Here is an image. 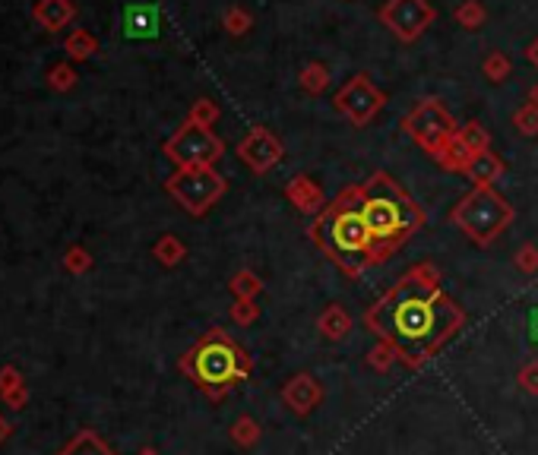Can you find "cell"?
I'll return each mask as SVG.
<instances>
[{
	"label": "cell",
	"instance_id": "6da1fadb",
	"mask_svg": "<svg viewBox=\"0 0 538 455\" xmlns=\"http://www.w3.org/2000/svg\"><path fill=\"white\" fill-rule=\"evenodd\" d=\"M364 326L377 342L393 345L399 364L418 370L463 329L466 310L440 288V269L434 262H415L368 307Z\"/></svg>",
	"mask_w": 538,
	"mask_h": 455
},
{
	"label": "cell",
	"instance_id": "7a4b0ae2",
	"mask_svg": "<svg viewBox=\"0 0 538 455\" xmlns=\"http://www.w3.org/2000/svg\"><path fill=\"white\" fill-rule=\"evenodd\" d=\"M307 237L323 250L349 279H358L368 266H374V243L361 215V187H345L307 228Z\"/></svg>",
	"mask_w": 538,
	"mask_h": 455
},
{
	"label": "cell",
	"instance_id": "3957f363",
	"mask_svg": "<svg viewBox=\"0 0 538 455\" xmlns=\"http://www.w3.org/2000/svg\"><path fill=\"white\" fill-rule=\"evenodd\" d=\"M358 187H361V215L370 231L377 266V262L389 260L415 231L425 225V213L387 171H377Z\"/></svg>",
	"mask_w": 538,
	"mask_h": 455
},
{
	"label": "cell",
	"instance_id": "277c9868",
	"mask_svg": "<svg viewBox=\"0 0 538 455\" xmlns=\"http://www.w3.org/2000/svg\"><path fill=\"white\" fill-rule=\"evenodd\" d=\"M178 370L200 393H207V399L219 402L222 395H228L241 380L254 374V357L222 326H213L184 351Z\"/></svg>",
	"mask_w": 538,
	"mask_h": 455
},
{
	"label": "cell",
	"instance_id": "5b68a950",
	"mask_svg": "<svg viewBox=\"0 0 538 455\" xmlns=\"http://www.w3.org/2000/svg\"><path fill=\"white\" fill-rule=\"evenodd\" d=\"M516 213L495 187H472L456 206L450 209V222L478 247H491L497 237L514 225Z\"/></svg>",
	"mask_w": 538,
	"mask_h": 455
},
{
	"label": "cell",
	"instance_id": "8992f818",
	"mask_svg": "<svg viewBox=\"0 0 538 455\" xmlns=\"http://www.w3.org/2000/svg\"><path fill=\"white\" fill-rule=\"evenodd\" d=\"M226 177L216 168H178L165 181V194L194 219H203L226 196Z\"/></svg>",
	"mask_w": 538,
	"mask_h": 455
},
{
	"label": "cell",
	"instance_id": "52a82bcc",
	"mask_svg": "<svg viewBox=\"0 0 538 455\" xmlns=\"http://www.w3.org/2000/svg\"><path fill=\"white\" fill-rule=\"evenodd\" d=\"M162 152L175 168H216V162L226 156V143H222L209 127L184 120V124L165 139Z\"/></svg>",
	"mask_w": 538,
	"mask_h": 455
},
{
	"label": "cell",
	"instance_id": "ba28073f",
	"mask_svg": "<svg viewBox=\"0 0 538 455\" xmlns=\"http://www.w3.org/2000/svg\"><path fill=\"white\" fill-rule=\"evenodd\" d=\"M402 130H406L408 137H412L415 143H418L421 149L434 158L440 146H444L447 139L459 130V127H456V120H453V114L440 105V99H421L418 105L406 114Z\"/></svg>",
	"mask_w": 538,
	"mask_h": 455
},
{
	"label": "cell",
	"instance_id": "9c48e42d",
	"mask_svg": "<svg viewBox=\"0 0 538 455\" xmlns=\"http://www.w3.org/2000/svg\"><path fill=\"white\" fill-rule=\"evenodd\" d=\"M332 105H336V111L345 114V118H349L355 127H368L370 120L383 111L387 95L370 82L368 73H358V76H351L342 89H339L336 99H332Z\"/></svg>",
	"mask_w": 538,
	"mask_h": 455
},
{
	"label": "cell",
	"instance_id": "30bf717a",
	"mask_svg": "<svg viewBox=\"0 0 538 455\" xmlns=\"http://www.w3.org/2000/svg\"><path fill=\"white\" fill-rule=\"evenodd\" d=\"M380 23L402 42H415L437 23V10L428 0H387L380 6Z\"/></svg>",
	"mask_w": 538,
	"mask_h": 455
},
{
	"label": "cell",
	"instance_id": "8fae6325",
	"mask_svg": "<svg viewBox=\"0 0 538 455\" xmlns=\"http://www.w3.org/2000/svg\"><path fill=\"white\" fill-rule=\"evenodd\" d=\"M282 156H285V149H282V143L273 137V130H266V127H254V130L238 143V158L254 171V175H269V171L282 162Z\"/></svg>",
	"mask_w": 538,
	"mask_h": 455
},
{
	"label": "cell",
	"instance_id": "7c38bea8",
	"mask_svg": "<svg viewBox=\"0 0 538 455\" xmlns=\"http://www.w3.org/2000/svg\"><path fill=\"white\" fill-rule=\"evenodd\" d=\"M279 395L288 412L298 414V418H307V414L317 412L320 402H323V386H320V380L313 374H294L285 380Z\"/></svg>",
	"mask_w": 538,
	"mask_h": 455
},
{
	"label": "cell",
	"instance_id": "4fadbf2b",
	"mask_svg": "<svg viewBox=\"0 0 538 455\" xmlns=\"http://www.w3.org/2000/svg\"><path fill=\"white\" fill-rule=\"evenodd\" d=\"M285 200L292 203L298 213H304V215H313L317 219L320 213H323L330 203H326V194H323V187H320L313 177H307V175H294L292 181L285 184Z\"/></svg>",
	"mask_w": 538,
	"mask_h": 455
},
{
	"label": "cell",
	"instance_id": "5bb4252c",
	"mask_svg": "<svg viewBox=\"0 0 538 455\" xmlns=\"http://www.w3.org/2000/svg\"><path fill=\"white\" fill-rule=\"evenodd\" d=\"M32 19H35L44 32H61L76 19V4L73 0H35Z\"/></svg>",
	"mask_w": 538,
	"mask_h": 455
},
{
	"label": "cell",
	"instance_id": "9a60e30c",
	"mask_svg": "<svg viewBox=\"0 0 538 455\" xmlns=\"http://www.w3.org/2000/svg\"><path fill=\"white\" fill-rule=\"evenodd\" d=\"M504 171H507L504 158L497 156V152L485 149V152H478V156L469 158V165H466L463 175L472 181V187H495V181L497 177H504Z\"/></svg>",
	"mask_w": 538,
	"mask_h": 455
},
{
	"label": "cell",
	"instance_id": "2e32d148",
	"mask_svg": "<svg viewBox=\"0 0 538 455\" xmlns=\"http://www.w3.org/2000/svg\"><path fill=\"white\" fill-rule=\"evenodd\" d=\"M317 329L320 336L326 338V342H345V338L351 336V329H355V323H351L349 310H345L342 304H330L323 313L317 317Z\"/></svg>",
	"mask_w": 538,
	"mask_h": 455
},
{
	"label": "cell",
	"instance_id": "e0dca14e",
	"mask_svg": "<svg viewBox=\"0 0 538 455\" xmlns=\"http://www.w3.org/2000/svg\"><path fill=\"white\" fill-rule=\"evenodd\" d=\"M57 455H114V450L95 431L82 427V431H76L73 437L67 440V446H61Z\"/></svg>",
	"mask_w": 538,
	"mask_h": 455
},
{
	"label": "cell",
	"instance_id": "ac0fdd59",
	"mask_svg": "<svg viewBox=\"0 0 538 455\" xmlns=\"http://www.w3.org/2000/svg\"><path fill=\"white\" fill-rule=\"evenodd\" d=\"M469 158H472V152L463 146V139H459V130H456V133H453V137L447 139V143L437 149V156H434V162H437L440 168H447V171H459V175H463L466 165H469Z\"/></svg>",
	"mask_w": 538,
	"mask_h": 455
},
{
	"label": "cell",
	"instance_id": "d6986e66",
	"mask_svg": "<svg viewBox=\"0 0 538 455\" xmlns=\"http://www.w3.org/2000/svg\"><path fill=\"white\" fill-rule=\"evenodd\" d=\"M152 256H156V262H162L165 269H175L187 260V247H184V241L178 234H162L152 243Z\"/></svg>",
	"mask_w": 538,
	"mask_h": 455
},
{
	"label": "cell",
	"instance_id": "ffe728a7",
	"mask_svg": "<svg viewBox=\"0 0 538 455\" xmlns=\"http://www.w3.org/2000/svg\"><path fill=\"white\" fill-rule=\"evenodd\" d=\"M228 291L235 294V300H257L264 294V279L254 269H238L228 279Z\"/></svg>",
	"mask_w": 538,
	"mask_h": 455
},
{
	"label": "cell",
	"instance_id": "44dd1931",
	"mask_svg": "<svg viewBox=\"0 0 538 455\" xmlns=\"http://www.w3.org/2000/svg\"><path fill=\"white\" fill-rule=\"evenodd\" d=\"M159 32V13L152 6H130L127 10V35L139 38V35H156Z\"/></svg>",
	"mask_w": 538,
	"mask_h": 455
},
{
	"label": "cell",
	"instance_id": "7402d4cb",
	"mask_svg": "<svg viewBox=\"0 0 538 455\" xmlns=\"http://www.w3.org/2000/svg\"><path fill=\"white\" fill-rule=\"evenodd\" d=\"M228 437H232V443L241 446V450H254V446L260 443V437H264V427H260V421L251 418V414H241L232 424V431H228Z\"/></svg>",
	"mask_w": 538,
	"mask_h": 455
},
{
	"label": "cell",
	"instance_id": "603a6c76",
	"mask_svg": "<svg viewBox=\"0 0 538 455\" xmlns=\"http://www.w3.org/2000/svg\"><path fill=\"white\" fill-rule=\"evenodd\" d=\"M63 51L70 54V61H89L99 51V38L89 29H73L63 42Z\"/></svg>",
	"mask_w": 538,
	"mask_h": 455
},
{
	"label": "cell",
	"instance_id": "cb8c5ba5",
	"mask_svg": "<svg viewBox=\"0 0 538 455\" xmlns=\"http://www.w3.org/2000/svg\"><path fill=\"white\" fill-rule=\"evenodd\" d=\"M298 82H301V89H304L307 95H323L326 86H330V70H326V63L313 61V63H307V67L301 70Z\"/></svg>",
	"mask_w": 538,
	"mask_h": 455
},
{
	"label": "cell",
	"instance_id": "d4e9b609",
	"mask_svg": "<svg viewBox=\"0 0 538 455\" xmlns=\"http://www.w3.org/2000/svg\"><path fill=\"white\" fill-rule=\"evenodd\" d=\"M453 19H456L463 29L476 32V29H482V25H485V19H488V10H485L482 0H463V4L453 10Z\"/></svg>",
	"mask_w": 538,
	"mask_h": 455
},
{
	"label": "cell",
	"instance_id": "484cf974",
	"mask_svg": "<svg viewBox=\"0 0 538 455\" xmlns=\"http://www.w3.org/2000/svg\"><path fill=\"white\" fill-rule=\"evenodd\" d=\"M482 73L488 82H504L510 73H514V61H510L504 51H491V54L482 61Z\"/></svg>",
	"mask_w": 538,
	"mask_h": 455
},
{
	"label": "cell",
	"instance_id": "4316f807",
	"mask_svg": "<svg viewBox=\"0 0 538 455\" xmlns=\"http://www.w3.org/2000/svg\"><path fill=\"white\" fill-rule=\"evenodd\" d=\"M459 139H463V146L472 152V156H478V152L491 149V133L485 130L478 120H469L466 127H459Z\"/></svg>",
	"mask_w": 538,
	"mask_h": 455
},
{
	"label": "cell",
	"instance_id": "83f0119b",
	"mask_svg": "<svg viewBox=\"0 0 538 455\" xmlns=\"http://www.w3.org/2000/svg\"><path fill=\"white\" fill-rule=\"evenodd\" d=\"M61 262H63V269H67L70 275H86V272H92V266H95L92 253H89L82 243H73V247L63 250Z\"/></svg>",
	"mask_w": 538,
	"mask_h": 455
},
{
	"label": "cell",
	"instance_id": "f1b7e54d",
	"mask_svg": "<svg viewBox=\"0 0 538 455\" xmlns=\"http://www.w3.org/2000/svg\"><path fill=\"white\" fill-rule=\"evenodd\" d=\"M219 118H222V108L216 105L213 99H197L194 105H190V111H187V120H190V124L209 127V130H213V127L219 124Z\"/></svg>",
	"mask_w": 538,
	"mask_h": 455
},
{
	"label": "cell",
	"instance_id": "f546056e",
	"mask_svg": "<svg viewBox=\"0 0 538 455\" xmlns=\"http://www.w3.org/2000/svg\"><path fill=\"white\" fill-rule=\"evenodd\" d=\"M48 89L51 92H70V89H76V82H80V76H76V70L70 67L67 61H61V63H54V67L48 70Z\"/></svg>",
	"mask_w": 538,
	"mask_h": 455
},
{
	"label": "cell",
	"instance_id": "4dcf8cb0",
	"mask_svg": "<svg viewBox=\"0 0 538 455\" xmlns=\"http://www.w3.org/2000/svg\"><path fill=\"white\" fill-rule=\"evenodd\" d=\"M222 25H226L228 35L238 38L254 29V16H251V10H245V6H228L226 16H222Z\"/></svg>",
	"mask_w": 538,
	"mask_h": 455
},
{
	"label": "cell",
	"instance_id": "1f68e13d",
	"mask_svg": "<svg viewBox=\"0 0 538 455\" xmlns=\"http://www.w3.org/2000/svg\"><path fill=\"white\" fill-rule=\"evenodd\" d=\"M396 364H399V355L393 351V345L377 342L374 348L368 351V367L377 370V374H387V370H393Z\"/></svg>",
	"mask_w": 538,
	"mask_h": 455
},
{
	"label": "cell",
	"instance_id": "d6a6232c",
	"mask_svg": "<svg viewBox=\"0 0 538 455\" xmlns=\"http://www.w3.org/2000/svg\"><path fill=\"white\" fill-rule=\"evenodd\" d=\"M228 313H232V323L254 326L260 319V304L257 300H235V304L228 307Z\"/></svg>",
	"mask_w": 538,
	"mask_h": 455
},
{
	"label": "cell",
	"instance_id": "836d02e7",
	"mask_svg": "<svg viewBox=\"0 0 538 455\" xmlns=\"http://www.w3.org/2000/svg\"><path fill=\"white\" fill-rule=\"evenodd\" d=\"M514 127L523 133V137H538V108L529 101V105H523L520 111L514 114Z\"/></svg>",
	"mask_w": 538,
	"mask_h": 455
},
{
	"label": "cell",
	"instance_id": "e575fe53",
	"mask_svg": "<svg viewBox=\"0 0 538 455\" xmlns=\"http://www.w3.org/2000/svg\"><path fill=\"white\" fill-rule=\"evenodd\" d=\"M514 266L520 269L523 275H535L538 272V247L535 243H523L514 253Z\"/></svg>",
	"mask_w": 538,
	"mask_h": 455
},
{
	"label": "cell",
	"instance_id": "d590c367",
	"mask_svg": "<svg viewBox=\"0 0 538 455\" xmlns=\"http://www.w3.org/2000/svg\"><path fill=\"white\" fill-rule=\"evenodd\" d=\"M516 383H520V389L526 395H538V357L523 364L520 374H516Z\"/></svg>",
	"mask_w": 538,
	"mask_h": 455
},
{
	"label": "cell",
	"instance_id": "8d00e7d4",
	"mask_svg": "<svg viewBox=\"0 0 538 455\" xmlns=\"http://www.w3.org/2000/svg\"><path fill=\"white\" fill-rule=\"evenodd\" d=\"M23 370L16 367V364H4L0 367V395H6V393H13L16 386H23Z\"/></svg>",
	"mask_w": 538,
	"mask_h": 455
},
{
	"label": "cell",
	"instance_id": "74e56055",
	"mask_svg": "<svg viewBox=\"0 0 538 455\" xmlns=\"http://www.w3.org/2000/svg\"><path fill=\"white\" fill-rule=\"evenodd\" d=\"M0 402H4L6 408H10V412H23L25 405H29V386H16L13 389V393H6V395H0Z\"/></svg>",
	"mask_w": 538,
	"mask_h": 455
},
{
	"label": "cell",
	"instance_id": "f35d334b",
	"mask_svg": "<svg viewBox=\"0 0 538 455\" xmlns=\"http://www.w3.org/2000/svg\"><path fill=\"white\" fill-rule=\"evenodd\" d=\"M526 61L538 70V38H533V42L526 44Z\"/></svg>",
	"mask_w": 538,
	"mask_h": 455
},
{
	"label": "cell",
	"instance_id": "ab89813d",
	"mask_svg": "<svg viewBox=\"0 0 538 455\" xmlns=\"http://www.w3.org/2000/svg\"><path fill=\"white\" fill-rule=\"evenodd\" d=\"M10 433H13V424L4 418V414H0V446H4L6 440H10Z\"/></svg>",
	"mask_w": 538,
	"mask_h": 455
},
{
	"label": "cell",
	"instance_id": "60d3db41",
	"mask_svg": "<svg viewBox=\"0 0 538 455\" xmlns=\"http://www.w3.org/2000/svg\"><path fill=\"white\" fill-rule=\"evenodd\" d=\"M529 336L538 342V310H533V317H529Z\"/></svg>",
	"mask_w": 538,
	"mask_h": 455
},
{
	"label": "cell",
	"instance_id": "b9f144b4",
	"mask_svg": "<svg viewBox=\"0 0 538 455\" xmlns=\"http://www.w3.org/2000/svg\"><path fill=\"white\" fill-rule=\"evenodd\" d=\"M529 101H533V105L538 108V82H535L533 89H529Z\"/></svg>",
	"mask_w": 538,
	"mask_h": 455
},
{
	"label": "cell",
	"instance_id": "7bdbcfd3",
	"mask_svg": "<svg viewBox=\"0 0 538 455\" xmlns=\"http://www.w3.org/2000/svg\"><path fill=\"white\" fill-rule=\"evenodd\" d=\"M137 455H162V452H159V450H152V446H143V450H139Z\"/></svg>",
	"mask_w": 538,
	"mask_h": 455
}]
</instances>
